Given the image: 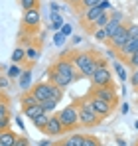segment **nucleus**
I'll use <instances>...</instances> for the list:
<instances>
[{
  "instance_id": "obj_37",
  "label": "nucleus",
  "mask_w": 138,
  "mask_h": 146,
  "mask_svg": "<svg viewBox=\"0 0 138 146\" xmlns=\"http://www.w3.org/2000/svg\"><path fill=\"white\" fill-rule=\"evenodd\" d=\"M128 65H132L134 69H138V51H136V53H132V55L128 57Z\"/></svg>"
},
{
  "instance_id": "obj_12",
  "label": "nucleus",
  "mask_w": 138,
  "mask_h": 146,
  "mask_svg": "<svg viewBox=\"0 0 138 146\" xmlns=\"http://www.w3.org/2000/svg\"><path fill=\"white\" fill-rule=\"evenodd\" d=\"M120 24H122V14L120 12H115L113 16H111V20H109V24L105 26V32H107V36H109V40L113 38L116 34V30L120 28Z\"/></svg>"
},
{
  "instance_id": "obj_31",
  "label": "nucleus",
  "mask_w": 138,
  "mask_h": 146,
  "mask_svg": "<svg viewBox=\"0 0 138 146\" xmlns=\"http://www.w3.org/2000/svg\"><path fill=\"white\" fill-rule=\"evenodd\" d=\"M22 75V67L18 63H14L12 67H8V77H20Z\"/></svg>"
},
{
  "instance_id": "obj_13",
  "label": "nucleus",
  "mask_w": 138,
  "mask_h": 146,
  "mask_svg": "<svg viewBox=\"0 0 138 146\" xmlns=\"http://www.w3.org/2000/svg\"><path fill=\"white\" fill-rule=\"evenodd\" d=\"M47 73H49V81H51V85H55V87H59V89H65V87L71 85V81L65 79V77H61L53 67H49V71H47Z\"/></svg>"
},
{
  "instance_id": "obj_21",
  "label": "nucleus",
  "mask_w": 138,
  "mask_h": 146,
  "mask_svg": "<svg viewBox=\"0 0 138 146\" xmlns=\"http://www.w3.org/2000/svg\"><path fill=\"white\" fill-rule=\"evenodd\" d=\"M18 79H20V87H22V89H28L30 83H32V71H30V69L22 71V75H20Z\"/></svg>"
},
{
  "instance_id": "obj_4",
  "label": "nucleus",
  "mask_w": 138,
  "mask_h": 146,
  "mask_svg": "<svg viewBox=\"0 0 138 146\" xmlns=\"http://www.w3.org/2000/svg\"><path fill=\"white\" fill-rule=\"evenodd\" d=\"M51 67H53L55 71L59 73L61 77L69 79L71 83H75V81H77V79L81 77V75L77 73V69H75L73 61H71V59H67V57H59V59H57V61H55V63H53Z\"/></svg>"
},
{
  "instance_id": "obj_24",
  "label": "nucleus",
  "mask_w": 138,
  "mask_h": 146,
  "mask_svg": "<svg viewBox=\"0 0 138 146\" xmlns=\"http://www.w3.org/2000/svg\"><path fill=\"white\" fill-rule=\"evenodd\" d=\"M24 59H26V49L16 48L14 53H12V61H14V63H20V61H24Z\"/></svg>"
},
{
  "instance_id": "obj_23",
  "label": "nucleus",
  "mask_w": 138,
  "mask_h": 146,
  "mask_svg": "<svg viewBox=\"0 0 138 146\" xmlns=\"http://www.w3.org/2000/svg\"><path fill=\"white\" fill-rule=\"evenodd\" d=\"M47 121H49V115H42V117H38V119H34V126L38 128V130H44L46 128V124H47Z\"/></svg>"
},
{
  "instance_id": "obj_20",
  "label": "nucleus",
  "mask_w": 138,
  "mask_h": 146,
  "mask_svg": "<svg viewBox=\"0 0 138 146\" xmlns=\"http://www.w3.org/2000/svg\"><path fill=\"white\" fill-rule=\"evenodd\" d=\"M61 99H63V89H59V87L51 85V89H49V101H53V103H59Z\"/></svg>"
},
{
  "instance_id": "obj_17",
  "label": "nucleus",
  "mask_w": 138,
  "mask_h": 146,
  "mask_svg": "<svg viewBox=\"0 0 138 146\" xmlns=\"http://www.w3.org/2000/svg\"><path fill=\"white\" fill-rule=\"evenodd\" d=\"M16 132H12V130H2L0 132V144L4 146H14V142H16Z\"/></svg>"
},
{
  "instance_id": "obj_2",
  "label": "nucleus",
  "mask_w": 138,
  "mask_h": 146,
  "mask_svg": "<svg viewBox=\"0 0 138 146\" xmlns=\"http://www.w3.org/2000/svg\"><path fill=\"white\" fill-rule=\"evenodd\" d=\"M77 109H79V124L81 126H95L97 122L101 121L99 115L93 111L89 99H79L77 101Z\"/></svg>"
},
{
  "instance_id": "obj_16",
  "label": "nucleus",
  "mask_w": 138,
  "mask_h": 146,
  "mask_svg": "<svg viewBox=\"0 0 138 146\" xmlns=\"http://www.w3.org/2000/svg\"><path fill=\"white\" fill-rule=\"evenodd\" d=\"M103 12H105V10H101V6L87 8V10H85V22H87V24H95V22H97V18H99Z\"/></svg>"
},
{
  "instance_id": "obj_1",
  "label": "nucleus",
  "mask_w": 138,
  "mask_h": 146,
  "mask_svg": "<svg viewBox=\"0 0 138 146\" xmlns=\"http://www.w3.org/2000/svg\"><path fill=\"white\" fill-rule=\"evenodd\" d=\"M71 61H73L75 69H77V73H79L81 77H91L93 71H95L101 63H105V59H99L93 51H79V53H75V55L71 57Z\"/></svg>"
},
{
  "instance_id": "obj_49",
  "label": "nucleus",
  "mask_w": 138,
  "mask_h": 146,
  "mask_svg": "<svg viewBox=\"0 0 138 146\" xmlns=\"http://www.w3.org/2000/svg\"><path fill=\"white\" fill-rule=\"evenodd\" d=\"M136 128H138V121H136Z\"/></svg>"
},
{
  "instance_id": "obj_22",
  "label": "nucleus",
  "mask_w": 138,
  "mask_h": 146,
  "mask_svg": "<svg viewBox=\"0 0 138 146\" xmlns=\"http://www.w3.org/2000/svg\"><path fill=\"white\" fill-rule=\"evenodd\" d=\"M34 105H38V101H36V97L32 95V93H26L22 97V109H26V107H34ZM42 105V103H40Z\"/></svg>"
},
{
  "instance_id": "obj_19",
  "label": "nucleus",
  "mask_w": 138,
  "mask_h": 146,
  "mask_svg": "<svg viewBox=\"0 0 138 146\" xmlns=\"http://www.w3.org/2000/svg\"><path fill=\"white\" fill-rule=\"evenodd\" d=\"M51 26H53V30L55 32H59L61 28H63V18H61V14L59 12H51Z\"/></svg>"
},
{
  "instance_id": "obj_30",
  "label": "nucleus",
  "mask_w": 138,
  "mask_h": 146,
  "mask_svg": "<svg viewBox=\"0 0 138 146\" xmlns=\"http://www.w3.org/2000/svg\"><path fill=\"white\" fill-rule=\"evenodd\" d=\"M42 107H44V113H46V115H49V113H55L57 103H53V101H44V103H42Z\"/></svg>"
},
{
  "instance_id": "obj_35",
  "label": "nucleus",
  "mask_w": 138,
  "mask_h": 146,
  "mask_svg": "<svg viewBox=\"0 0 138 146\" xmlns=\"http://www.w3.org/2000/svg\"><path fill=\"white\" fill-rule=\"evenodd\" d=\"M63 42H65V36H63L61 32H55V36H53V44H55V46H63Z\"/></svg>"
},
{
  "instance_id": "obj_46",
  "label": "nucleus",
  "mask_w": 138,
  "mask_h": 146,
  "mask_svg": "<svg viewBox=\"0 0 138 146\" xmlns=\"http://www.w3.org/2000/svg\"><path fill=\"white\" fill-rule=\"evenodd\" d=\"M120 111H122V113H128V105H126V103H124V105H122V107H120Z\"/></svg>"
},
{
  "instance_id": "obj_8",
  "label": "nucleus",
  "mask_w": 138,
  "mask_h": 146,
  "mask_svg": "<svg viewBox=\"0 0 138 146\" xmlns=\"http://www.w3.org/2000/svg\"><path fill=\"white\" fill-rule=\"evenodd\" d=\"M44 132H46L47 136H61V134L65 132V128H63V124L59 122V119H57V115L49 117V121H47L46 128H44Z\"/></svg>"
},
{
  "instance_id": "obj_45",
  "label": "nucleus",
  "mask_w": 138,
  "mask_h": 146,
  "mask_svg": "<svg viewBox=\"0 0 138 146\" xmlns=\"http://www.w3.org/2000/svg\"><path fill=\"white\" fill-rule=\"evenodd\" d=\"M49 10H51V12H57V10H59V6H57V4H51V6H49Z\"/></svg>"
},
{
  "instance_id": "obj_42",
  "label": "nucleus",
  "mask_w": 138,
  "mask_h": 146,
  "mask_svg": "<svg viewBox=\"0 0 138 146\" xmlns=\"http://www.w3.org/2000/svg\"><path fill=\"white\" fill-rule=\"evenodd\" d=\"M6 87H8V77L0 75V89H6Z\"/></svg>"
},
{
  "instance_id": "obj_18",
  "label": "nucleus",
  "mask_w": 138,
  "mask_h": 146,
  "mask_svg": "<svg viewBox=\"0 0 138 146\" xmlns=\"http://www.w3.org/2000/svg\"><path fill=\"white\" fill-rule=\"evenodd\" d=\"M83 134H71V136H67L63 142H65V146H83Z\"/></svg>"
},
{
  "instance_id": "obj_36",
  "label": "nucleus",
  "mask_w": 138,
  "mask_h": 146,
  "mask_svg": "<svg viewBox=\"0 0 138 146\" xmlns=\"http://www.w3.org/2000/svg\"><path fill=\"white\" fill-rule=\"evenodd\" d=\"M115 67H116V73H118V79H120V81H126V71L122 69V65L115 61Z\"/></svg>"
},
{
  "instance_id": "obj_14",
  "label": "nucleus",
  "mask_w": 138,
  "mask_h": 146,
  "mask_svg": "<svg viewBox=\"0 0 138 146\" xmlns=\"http://www.w3.org/2000/svg\"><path fill=\"white\" fill-rule=\"evenodd\" d=\"M138 51V40H128L122 48H120V55L122 57H130L132 53Z\"/></svg>"
},
{
  "instance_id": "obj_43",
  "label": "nucleus",
  "mask_w": 138,
  "mask_h": 146,
  "mask_svg": "<svg viewBox=\"0 0 138 146\" xmlns=\"http://www.w3.org/2000/svg\"><path fill=\"white\" fill-rule=\"evenodd\" d=\"M51 144H53L51 140H42V142H40V144H38V146H51Z\"/></svg>"
},
{
  "instance_id": "obj_32",
  "label": "nucleus",
  "mask_w": 138,
  "mask_h": 146,
  "mask_svg": "<svg viewBox=\"0 0 138 146\" xmlns=\"http://www.w3.org/2000/svg\"><path fill=\"white\" fill-rule=\"evenodd\" d=\"M8 115H10L8 103H6V101H0V121H2V119H8Z\"/></svg>"
},
{
  "instance_id": "obj_5",
  "label": "nucleus",
  "mask_w": 138,
  "mask_h": 146,
  "mask_svg": "<svg viewBox=\"0 0 138 146\" xmlns=\"http://www.w3.org/2000/svg\"><path fill=\"white\" fill-rule=\"evenodd\" d=\"M91 81L95 87H113V73L109 71L107 63H101L91 75Z\"/></svg>"
},
{
  "instance_id": "obj_15",
  "label": "nucleus",
  "mask_w": 138,
  "mask_h": 146,
  "mask_svg": "<svg viewBox=\"0 0 138 146\" xmlns=\"http://www.w3.org/2000/svg\"><path fill=\"white\" fill-rule=\"evenodd\" d=\"M22 111H24V115H26V117H30L32 121H34V119H38V117H42V115H46V113H44V107H42L40 103H38V105H34V107H26V109H22Z\"/></svg>"
},
{
  "instance_id": "obj_50",
  "label": "nucleus",
  "mask_w": 138,
  "mask_h": 146,
  "mask_svg": "<svg viewBox=\"0 0 138 146\" xmlns=\"http://www.w3.org/2000/svg\"><path fill=\"white\" fill-rule=\"evenodd\" d=\"M0 101H2V97H0Z\"/></svg>"
},
{
  "instance_id": "obj_6",
  "label": "nucleus",
  "mask_w": 138,
  "mask_h": 146,
  "mask_svg": "<svg viewBox=\"0 0 138 146\" xmlns=\"http://www.w3.org/2000/svg\"><path fill=\"white\" fill-rule=\"evenodd\" d=\"M42 22V16H40V8H34V10H26L22 16V26L24 30H30V32H36L40 28Z\"/></svg>"
},
{
  "instance_id": "obj_10",
  "label": "nucleus",
  "mask_w": 138,
  "mask_h": 146,
  "mask_svg": "<svg viewBox=\"0 0 138 146\" xmlns=\"http://www.w3.org/2000/svg\"><path fill=\"white\" fill-rule=\"evenodd\" d=\"M111 42V46L113 48H116V49H120L126 42H128V26H124V24H120V28L116 30V34L109 40Z\"/></svg>"
},
{
  "instance_id": "obj_28",
  "label": "nucleus",
  "mask_w": 138,
  "mask_h": 146,
  "mask_svg": "<svg viewBox=\"0 0 138 146\" xmlns=\"http://www.w3.org/2000/svg\"><path fill=\"white\" fill-rule=\"evenodd\" d=\"M26 59H30V61L40 59V49L38 48H28L26 49Z\"/></svg>"
},
{
  "instance_id": "obj_51",
  "label": "nucleus",
  "mask_w": 138,
  "mask_h": 146,
  "mask_svg": "<svg viewBox=\"0 0 138 146\" xmlns=\"http://www.w3.org/2000/svg\"><path fill=\"white\" fill-rule=\"evenodd\" d=\"M0 146H4V144H0Z\"/></svg>"
},
{
  "instance_id": "obj_26",
  "label": "nucleus",
  "mask_w": 138,
  "mask_h": 146,
  "mask_svg": "<svg viewBox=\"0 0 138 146\" xmlns=\"http://www.w3.org/2000/svg\"><path fill=\"white\" fill-rule=\"evenodd\" d=\"M109 20H111V16H109L107 12H103V14L97 18V22H95L93 26H95V28H105V26L109 24Z\"/></svg>"
},
{
  "instance_id": "obj_47",
  "label": "nucleus",
  "mask_w": 138,
  "mask_h": 146,
  "mask_svg": "<svg viewBox=\"0 0 138 146\" xmlns=\"http://www.w3.org/2000/svg\"><path fill=\"white\" fill-rule=\"evenodd\" d=\"M69 2H71V4H75V6H79V4H81V0H69Z\"/></svg>"
},
{
  "instance_id": "obj_33",
  "label": "nucleus",
  "mask_w": 138,
  "mask_h": 146,
  "mask_svg": "<svg viewBox=\"0 0 138 146\" xmlns=\"http://www.w3.org/2000/svg\"><path fill=\"white\" fill-rule=\"evenodd\" d=\"M128 40H138V26H128Z\"/></svg>"
},
{
  "instance_id": "obj_40",
  "label": "nucleus",
  "mask_w": 138,
  "mask_h": 146,
  "mask_svg": "<svg viewBox=\"0 0 138 146\" xmlns=\"http://www.w3.org/2000/svg\"><path fill=\"white\" fill-rule=\"evenodd\" d=\"M99 6H101V10H105V12H107V10H111V2H109V0H101V4H99Z\"/></svg>"
},
{
  "instance_id": "obj_27",
  "label": "nucleus",
  "mask_w": 138,
  "mask_h": 146,
  "mask_svg": "<svg viewBox=\"0 0 138 146\" xmlns=\"http://www.w3.org/2000/svg\"><path fill=\"white\" fill-rule=\"evenodd\" d=\"M83 146H103V144H101V140H99L97 136L85 134V138H83Z\"/></svg>"
},
{
  "instance_id": "obj_39",
  "label": "nucleus",
  "mask_w": 138,
  "mask_h": 146,
  "mask_svg": "<svg viewBox=\"0 0 138 146\" xmlns=\"http://www.w3.org/2000/svg\"><path fill=\"white\" fill-rule=\"evenodd\" d=\"M130 83H132V87H138V69H134L132 77H130Z\"/></svg>"
},
{
  "instance_id": "obj_7",
  "label": "nucleus",
  "mask_w": 138,
  "mask_h": 146,
  "mask_svg": "<svg viewBox=\"0 0 138 146\" xmlns=\"http://www.w3.org/2000/svg\"><path fill=\"white\" fill-rule=\"evenodd\" d=\"M91 97L93 99H101V101L109 103L111 107H115V105H116V93H115L113 87H93Z\"/></svg>"
},
{
  "instance_id": "obj_44",
  "label": "nucleus",
  "mask_w": 138,
  "mask_h": 146,
  "mask_svg": "<svg viewBox=\"0 0 138 146\" xmlns=\"http://www.w3.org/2000/svg\"><path fill=\"white\" fill-rule=\"evenodd\" d=\"M16 124H18V126L24 130V122H22V119H20V117H16Z\"/></svg>"
},
{
  "instance_id": "obj_11",
  "label": "nucleus",
  "mask_w": 138,
  "mask_h": 146,
  "mask_svg": "<svg viewBox=\"0 0 138 146\" xmlns=\"http://www.w3.org/2000/svg\"><path fill=\"white\" fill-rule=\"evenodd\" d=\"M49 89H51V83H38L32 87V95L36 97L38 103H44V101H49Z\"/></svg>"
},
{
  "instance_id": "obj_34",
  "label": "nucleus",
  "mask_w": 138,
  "mask_h": 146,
  "mask_svg": "<svg viewBox=\"0 0 138 146\" xmlns=\"http://www.w3.org/2000/svg\"><path fill=\"white\" fill-rule=\"evenodd\" d=\"M101 4V0H81V6L87 10V8H95V6H99Z\"/></svg>"
},
{
  "instance_id": "obj_3",
  "label": "nucleus",
  "mask_w": 138,
  "mask_h": 146,
  "mask_svg": "<svg viewBox=\"0 0 138 146\" xmlns=\"http://www.w3.org/2000/svg\"><path fill=\"white\" fill-rule=\"evenodd\" d=\"M57 119L63 124L65 130H73L79 126V109H77V103H71L67 105L61 113H57Z\"/></svg>"
},
{
  "instance_id": "obj_25",
  "label": "nucleus",
  "mask_w": 138,
  "mask_h": 146,
  "mask_svg": "<svg viewBox=\"0 0 138 146\" xmlns=\"http://www.w3.org/2000/svg\"><path fill=\"white\" fill-rule=\"evenodd\" d=\"M24 12L26 10H34V8H40V0H20Z\"/></svg>"
},
{
  "instance_id": "obj_9",
  "label": "nucleus",
  "mask_w": 138,
  "mask_h": 146,
  "mask_svg": "<svg viewBox=\"0 0 138 146\" xmlns=\"http://www.w3.org/2000/svg\"><path fill=\"white\" fill-rule=\"evenodd\" d=\"M89 103H91L93 111L99 115V119H107L111 113H113V107L109 105V103H105V101H101V99H89Z\"/></svg>"
},
{
  "instance_id": "obj_41",
  "label": "nucleus",
  "mask_w": 138,
  "mask_h": 146,
  "mask_svg": "<svg viewBox=\"0 0 138 146\" xmlns=\"http://www.w3.org/2000/svg\"><path fill=\"white\" fill-rule=\"evenodd\" d=\"M59 32H61L63 36H71V26H69V24H63V28H61Z\"/></svg>"
},
{
  "instance_id": "obj_29",
  "label": "nucleus",
  "mask_w": 138,
  "mask_h": 146,
  "mask_svg": "<svg viewBox=\"0 0 138 146\" xmlns=\"http://www.w3.org/2000/svg\"><path fill=\"white\" fill-rule=\"evenodd\" d=\"M95 40H99V42H107V40H109L105 28H95Z\"/></svg>"
},
{
  "instance_id": "obj_48",
  "label": "nucleus",
  "mask_w": 138,
  "mask_h": 146,
  "mask_svg": "<svg viewBox=\"0 0 138 146\" xmlns=\"http://www.w3.org/2000/svg\"><path fill=\"white\" fill-rule=\"evenodd\" d=\"M51 146H65V142H55V144H51Z\"/></svg>"
},
{
  "instance_id": "obj_38",
  "label": "nucleus",
  "mask_w": 138,
  "mask_h": 146,
  "mask_svg": "<svg viewBox=\"0 0 138 146\" xmlns=\"http://www.w3.org/2000/svg\"><path fill=\"white\" fill-rule=\"evenodd\" d=\"M30 142H28V138L26 136H18L16 138V142H14V146H28Z\"/></svg>"
}]
</instances>
